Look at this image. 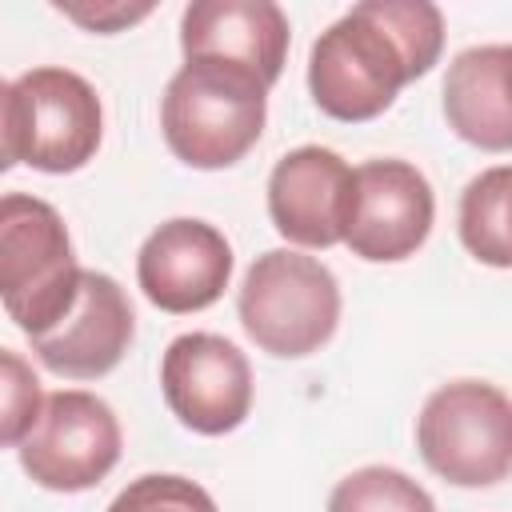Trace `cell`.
I'll return each instance as SVG.
<instances>
[{
  "instance_id": "cell-1",
  "label": "cell",
  "mask_w": 512,
  "mask_h": 512,
  "mask_svg": "<svg viewBox=\"0 0 512 512\" xmlns=\"http://www.w3.org/2000/svg\"><path fill=\"white\" fill-rule=\"evenodd\" d=\"M444 52V16L428 0H360L308 52L312 104L344 124L376 120Z\"/></svg>"
},
{
  "instance_id": "cell-2",
  "label": "cell",
  "mask_w": 512,
  "mask_h": 512,
  "mask_svg": "<svg viewBox=\"0 0 512 512\" xmlns=\"http://www.w3.org/2000/svg\"><path fill=\"white\" fill-rule=\"evenodd\" d=\"M268 120V84L220 60H184L160 96V132L188 168L216 172L244 160Z\"/></svg>"
},
{
  "instance_id": "cell-3",
  "label": "cell",
  "mask_w": 512,
  "mask_h": 512,
  "mask_svg": "<svg viewBox=\"0 0 512 512\" xmlns=\"http://www.w3.org/2000/svg\"><path fill=\"white\" fill-rule=\"evenodd\" d=\"M104 136L96 88L72 68H28L0 88V164L36 172H80Z\"/></svg>"
},
{
  "instance_id": "cell-4",
  "label": "cell",
  "mask_w": 512,
  "mask_h": 512,
  "mask_svg": "<svg viewBox=\"0 0 512 512\" xmlns=\"http://www.w3.org/2000/svg\"><path fill=\"white\" fill-rule=\"evenodd\" d=\"M84 268L60 212L28 192L0 200V300L8 320L32 340L52 332L80 296Z\"/></svg>"
},
{
  "instance_id": "cell-5",
  "label": "cell",
  "mask_w": 512,
  "mask_h": 512,
  "mask_svg": "<svg viewBox=\"0 0 512 512\" xmlns=\"http://www.w3.org/2000/svg\"><path fill=\"white\" fill-rule=\"evenodd\" d=\"M248 340L280 360L320 352L340 324V284L328 264L292 248L260 252L236 296Z\"/></svg>"
},
{
  "instance_id": "cell-6",
  "label": "cell",
  "mask_w": 512,
  "mask_h": 512,
  "mask_svg": "<svg viewBox=\"0 0 512 512\" xmlns=\"http://www.w3.org/2000/svg\"><path fill=\"white\" fill-rule=\"evenodd\" d=\"M420 460L456 488L512 476V396L488 380L440 384L416 416Z\"/></svg>"
},
{
  "instance_id": "cell-7",
  "label": "cell",
  "mask_w": 512,
  "mask_h": 512,
  "mask_svg": "<svg viewBox=\"0 0 512 512\" xmlns=\"http://www.w3.org/2000/svg\"><path fill=\"white\" fill-rule=\"evenodd\" d=\"M120 444V420L108 400L84 388H60L44 400V412L16 456L32 484L48 492H84L116 468Z\"/></svg>"
},
{
  "instance_id": "cell-8",
  "label": "cell",
  "mask_w": 512,
  "mask_h": 512,
  "mask_svg": "<svg viewBox=\"0 0 512 512\" xmlns=\"http://www.w3.org/2000/svg\"><path fill=\"white\" fill-rule=\"evenodd\" d=\"M160 392L184 428L224 436L252 412V368L232 340L216 332H184L160 356Z\"/></svg>"
},
{
  "instance_id": "cell-9",
  "label": "cell",
  "mask_w": 512,
  "mask_h": 512,
  "mask_svg": "<svg viewBox=\"0 0 512 512\" xmlns=\"http://www.w3.org/2000/svg\"><path fill=\"white\" fill-rule=\"evenodd\" d=\"M436 220L428 176L396 156L364 160L356 168V200L344 244L368 264H396L416 256Z\"/></svg>"
},
{
  "instance_id": "cell-10",
  "label": "cell",
  "mask_w": 512,
  "mask_h": 512,
  "mask_svg": "<svg viewBox=\"0 0 512 512\" xmlns=\"http://www.w3.org/2000/svg\"><path fill=\"white\" fill-rule=\"evenodd\" d=\"M232 244L196 216L164 220L136 252V284L160 312L188 316L212 308L232 280Z\"/></svg>"
},
{
  "instance_id": "cell-11",
  "label": "cell",
  "mask_w": 512,
  "mask_h": 512,
  "mask_svg": "<svg viewBox=\"0 0 512 512\" xmlns=\"http://www.w3.org/2000/svg\"><path fill=\"white\" fill-rule=\"evenodd\" d=\"M356 200V168L340 152L304 144L276 160L268 176V216L272 228L300 248L344 244Z\"/></svg>"
},
{
  "instance_id": "cell-12",
  "label": "cell",
  "mask_w": 512,
  "mask_h": 512,
  "mask_svg": "<svg viewBox=\"0 0 512 512\" xmlns=\"http://www.w3.org/2000/svg\"><path fill=\"white\" fill-rule=\"evenodd\" d=\"M132 336H136V316L124 288L108 272L84 268L72 312L52 332L32 336V352L56 376L100 380L124 360Z\"/></svg>"
},
{
  "instance_id": "cell-13",
  "label": "cell",
  "mask_w": 512,
  "mask_h": 512,
  "mask_svg": "<svg viewBox=\"0 0 512 512\" xmlns=\"http://www.w3.org/2000/svg\"><path fill=\"white\" fill-rule=\"evenodd\" d=\"M288 16L272 0H196L180 16L184 60H220L276 84L288 60Z\"/></svg>"
},
{
  "instance_id": "cell-14",
  "label": "cell",
  "mask_w": 512,
  "mask_h": 512,
  "mask_svg": "<svg viewBox=\"0 0 512 512\" xmlns=\"http://www.w3.org/2000/svg\"><path fill=\"white\" fill-rule=\"evenodd\" d=\"M444 120L472 148L512 152V44H476L448 64Z\"/></svg>"
},
{
  "instance_id": "cell-15",
  "label": "cell",
  "mask_w": 512,
  "mask_h": 512,
  "mask_svg": "<svg viewBox=\"0 0 512 512\" xmlns=\"http://www.w3.org/2000/svg\"><path fill=\"white\" fill-rule=\"evenodd\" d=\"M460 244L488 268H512V164L484 168L460 192Z\"/></svg>"
},
{
  "instance_id": "cell-16",
  "label": "cell",
  "mask_w": 512,
  "mask_h": 512,
  "mask_svg": "<svg viewBox=\"0 0 512 512\" xmlns=\"http://www.w3.org/2000/svg\"><path fill=\"white\" fill-rule=\"evenodd\" d=\"M328 512H436V500L400 468L364 464L336 480Z\"/></svg>"
},
{
  "instance_id": "cell-17",
  "label": "cell",
  "mask_w": 512,
  "mask_h": 512,
  "mask_svg": "<svg viewBox=\"0 0 512 512\" xmlns=\"http://www.w3.org/2000/svg\"><path fill=\"white\" fill-rule=\"evenodd\" d=\"M108 512H220L208 488L176 472H148L136 476L128 488L116 492Z\"/></svg>"
},
{
  "instance_id": "cell-18",
  "label": "cell",
  "mask_w": 512,
  "mask_h": 512,
  "mask_svg": "<svg viewBox=\"0 0 512 512\" xmlns=\"http://www.w3.org/2000/svg\"><path fill=\"white\" fill-rule=\"evenodd\" d=\"M0 368H4V416H0V440L8 448H20L24 436L36 428L40 412H44V392H40V380L36 372L24 364V356L16 348H4L0 352Z\"/></svg>"
},
{
  "instance_id": "cell-19",
  "label": "cell",
  "mask_w": 512,
  "mask_h": 512,
  "mask_svg": "<svg viewBox=\"0 0 512 512\" xmlns=\"http://www.w3.org/2000/svg\"><path fill=\"white\" fill-rule=\"evenodd\" d=\"M56 12H64L68 20H76L88 32L108 36V32H120L136 20H144L152 12V4H120V0H112V4H56Z\"/></svg>"
}]
</instances>
